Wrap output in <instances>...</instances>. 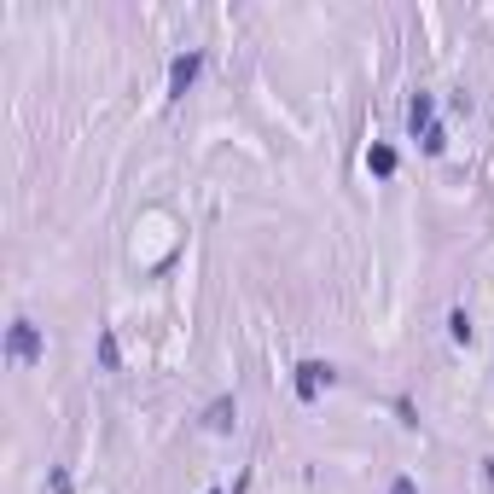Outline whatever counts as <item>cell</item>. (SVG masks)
Returning a JSON list of instances; mask_svg holds the SVG:
<instances>
[{
	"mask_svg": "<svg viewBox=\"0 0 494 494\" xmlns=\"http://www.w3.org/2000/svg\"><path fill=\"white\" fill-rule=\"evenodd\" d=\"M366 169L373 175H395V152L390 146H366Z\"/></svg>",
	"mask_w": 494,
	"mask_h": 494,
	"instance_id": "cell-7",
	"label": "cell"
},
{
	"mask_svg": "<svg viewBox=\"0 0 494 494\" xmlns=\"http://www.w3.org/2000/svg\"><path fill=\"white\" fill-rule=\"evenodd\" d=\"M209 494H216V489H209Z\"/></svg>",
	"mask_w": 494,
	"mask_h": 494,
	"instance_id": "cell-10",
	"label": "cell"
},
{
	"mask_svg": "<svg viewBox=\"0 0 494 494\" xmlns=\"http://www.w3.org/2000/svg\"><path fill=\"white\" fill-rule=\"evenodd\" d=\"M390 494H419V483H413V477H395V483H390Z\"/></svg>",
	"mask_w": 494,
	"mask_h": 494,
	"instance_id": "cell-9",
	"label": "cell"
},
{
	"mask_svg": "<svg viewBox=\"0 0 494 494\" xmlns=\"http://www.w3.org/2000/svg\"><path fill=\"white\" fill-rule=\"evenodd\" d=\"M41 331H35V320H12V331H6V361H18V366H30V361H41Z\"/></svg>",
	"mask_w": 494,
	"mask_h": 494,
	"instance_id": "cell-1",
	"label": "cell"
},
{
	"mask_svg": "<svg viewBox=\"0 0 494 494\" xmlns=\"http://www.w3.org/2000/svg\"><path fill=\"white\" fill-rule=\"evenodd\" d=\"M407 128H413L419 140H425L430 128H442V122H437V99H430V93H413V105H407Z\"/></svg>",
	"mask_w": 494,
	"mask_h": 494,
	"instance_id": "cell-3",
	"label": "cell"
},
{
	"mask_svg": "<svg viewBox=\"0 0 494 494\" xmlns=\"http://www.w3.org/2000/svg\"><path fill=\"white\" fill-rule=\"evenodd\" d=\"M99 366H105V373H117V366H122V349H117V331H99Z\"/></svg>",
	"mask_w": 494,
	"mask_h": 494,
	"instance_id": "cell-6",
	"label": "cell"
},
{
	"mask_svg": "<svg viewBox=\"0 0 494 494\" xmlns=\"http://www.w3.org/2000/svg\"><path fill=\"white\" fill-rule=\"evenodd\" d=\"M448 338L454 343H472V314H465V308H454V314H448Z\"/></svg>",
	"mask_w": 494,
	"mask_h": 494,
	"instance_id": "cell-8",
	"label": "cell"
},
{
	"mask_svg": "<svg viewBox=\"0 0 494 494\" xmlns=\"http://www.w3.org/2000/svg\"><path fill=\"white\" fill-rule=\"evenodd\" d=\"M331 378H338L331 361H296V395L303 401H320V390H331Z\"/></svg>",
	"mask_w": 494,
	"mask_h": 494,
	"instance_id": "cell-2",
	"label": "cell"
},
{
	"mask_svg": "<svg viewBox=\"0 0 494 494\" xmlns=\"http://www.w3.org/2000/svg\"><path fill=\"white\" fill-rule=\"evenodd\" d=\"M198 70H204V53H181L175 65H169V93H187L198 82Z\"/></svg>",
	"mask_w": 494,
	"mask_h": 494,
	"instance_id": "cell-4",
	"label": "cell"
},
{
	"mask_svg": "<svg viewBox=\"0 0 494 494\" xmlns=\"http://www.w3.org/2000/svg\"><path fill=\"white\" fill-rule=\"evenodd\" d=\"M233 419H239V401H233V395H221V401L204 407V430H233Z\"/></svg>",
	"mask_w": 494,
	"mask_h": 494,
	"instance_id": "cell-5",
	"label": "cell"
}]
</instances>
